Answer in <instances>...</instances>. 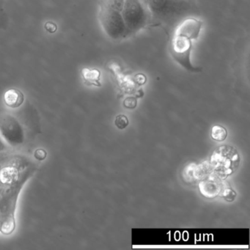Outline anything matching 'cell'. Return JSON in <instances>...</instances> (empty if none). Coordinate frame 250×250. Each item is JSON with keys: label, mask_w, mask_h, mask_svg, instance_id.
<instances>
[{"label": "cell", "mask_w": 250, "mask_h": 250, "mask_svg": "<svg viewBox=\"0 0 250 250\" xmlns=\"http://www.w3.org/2000/svg\"><path fill=\"white\" fill-rule=\"evenodd\" d=\"M36 172V167L25 158L16 156L2 173L5 182L0 191V233L11 235L15 230L16 211L23 187Z\"/></svg>", "instance_id": "cell-1"}, {"label": "cell", "mask_w": 250, "mask_h": 250, "mask_svg": "<svg viewBox=\"0 0 250 250\" xmlns=\"http://www.w3.org/2000/svg\"><path fill=\"white\" fill-rule=\"evenodd\" d=\"M0 137L7 146L16 147L25 141V131L18 119L9 114L0 115Z\"/></svg>", "instance_id": "cell-6"}, {"label": "cell", "mask_w": 250, "mask_h": 250, "mask_svg": "<svg viewBox=\"0 0 250 250\" xmlns=\"http://www.w3.org/2000/svg\"><path fill=\"white\" fill-rule=\"evenodd\" d=\"M122 16L128 38L150 27V17L141 0H124Z\"/></svg>", "instance_id": "cell-5"}, {"label": "cell", "mask_w": 250, "mask_h": 250, "mask_svg": "<svg viewBox=\"0 0 250 250\" xmlns=\"http://www.w3.org/2000/svg\"><path fill=\"white\" fill-rule=\"evenodd\" d=\"M115 125L120 129H124L128 125V120L124 115H120L115 119Z\"/></svg>", "instance_id": "cell-11"}, {"label": "cell", "mask_w": 250, "mask_h": 250, "mask_svg": "<svg viewBox=\"0 0 250 250\" xmlns=\"http://www.w3.org/2000/svg\"><path fill=\"white\" fill-rule=\"evenodd\" d=\"M5 104L11 108L20 107L24 103V96L20 90L10 89L4 95Z\"/></svg>", "instance_id": "cell-7"}, {"label": "cell", "mask_w": 250, "mask_h": 250, "mask_svg": "<svg viewBox=\"0 0 250 250\" xmlns=\"http://www.w3.org/2000/svg\"><path fill=\"white\" fill-rule=\"evenodd\" d=\"M203 21L195 17L183 20L169 36V52L172 59L189 72L202 71L201 67L194 66L191 62L192 42L200 36Z\"/></svg>", "instance_id": "cell-3"}, {"label": "cell", "mask_w": 250, "mask_h": 250, "mask_svg": "<svg viewBox=\"0 0 250 250\" xmlns=\"http://www.w3.org/2000/svg\"><path fill=\"white\" fill-rule=\"evenodd\" d=\"M9 22L5 0H0V30H6Z\"/></svg>", "instance_id": "cell-9"}, {"label": "cell", "mask_w": 250, "mask_h": 250, "mask_svg": "<svg viewBox=\"0 0 250 250\" xmlns=\"http://www.w3.org/2000/svg\"><path fill=\"white\" fill-rule=\"evenodd\" d=\"M211 136L212 138L216 141H224L228 136V132L223 127L214 125L212 128Z\"/></svg>", "instance_id": "cell-10"}, {"label": "cell", "mask_w": 250, "mask_h": 250, "mask_svg": "<svg viewBox=\"0 0 250 250\" xmlns=\"http://www.w3.org/2000/svg\"><path fill=\"white\" fill-rule=\"evenodd\" d=\"M235 196H236V194H235V191L231 189H226L224 192V197H225V200L229 202L234 200Z\"/></svg>", "instance_id": "cell-13"}, {"label": "cell", "mask_w": 250, "mask_h": 250, "mask_svg": "<svg viewBox=\"0 0 250 250\" xmlns=\"http://www.w3.org/2000/svg\"><path fill=\"white\" fill-rule=\"evenodd\" d=\"M124 0H101L99 20L102 29L113 40L126 39L127 31L122 16Z\"/></svg>", "instance_id": "cell-4"}, {"label": "cell", "mask_w": 250, "mask_h": 250, "mask_svg": "<svg viewBox=\"0 0 250 250\" xmlns=\"http://www.w3.org/2000/svg\"><path fill=\"white\" fill-rule=\"evenodd\" d=\"M150 17V27H160L170 36L185 19L198 15L192 0H141Z\"/></svg>", "instance_id": "cell-2"}, {"label": "cell", "mask_w": 250, "mask_h": 250, "mask_svg": "<svg viewBox=\"0 0 250 250\" xmlns=\"http://www.w3.org/2000/svg\"><path fill=\"white\" fill-rule=\"evenodd\" d=\"M6 143L4 142V140H2V137H0V153H3V152H5V150L7 149Z\"/></svg>", "instance_id": "cell-14"}, {"label": "cell", "mask_w": 250, "mask_h": 250, "mask_svg": "<svg viewBox=\"0 0 250 250\" xmlns=\"http://www.w3.org/2000/svg\"><path fill=\"white\" fill-rule=\"evenodd\" d=\"M200 190H201L202 194H204L205 196L206 194H208L207 197L212 198L213 196H216L218 193V188L216 184L213 182H208V181H204L201 182L200 184Z\"/></svg>", "instance_id": "cell-8"}, {"label": "cell", "mask_w": 250, "mask_h": 250, "mask_svg": "<svg viewBox=\"0 0 250 250\" xmlns=\"http://www.w3.org/2000/svg\"><path fill=\"white\" fill-rule=\"evenodd\" d=\"M192 1H194V0H192Z\"/></svg>", "instance_id": "cell-15"}, {"label": "cell", "mask_w": 250, "mask_h": 250, "mask_svg": "<svg viewBox=\"0 0 250 250\" xmlns=\"http://www.w3.org/2000/svg\"><path fill=\"white\" fill-rule=\"evenodd\" d=\"M137 105V100L134 98H128L124 102V106L128 109H134Z\"/></svg>", "instance_id": "cell-12"}]
</instances>
